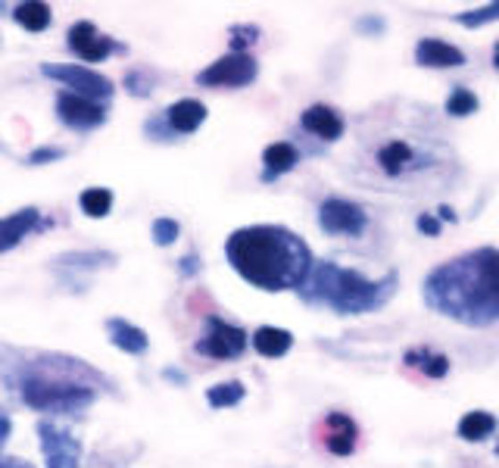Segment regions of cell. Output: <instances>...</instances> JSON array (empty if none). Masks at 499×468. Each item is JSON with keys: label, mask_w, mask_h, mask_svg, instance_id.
I'll return each mask as SVG.
<instances>
[{"label": "cell", "mask_w": 499, "mask_h": 468, "mask_svg": "<svg viewBox=\"0 0 499 468\" xmlns=\"http://www.w3.org/2000/svg\"><path fill=\"white\" fill-rule=\"evenodd\" d=\"M0 384L16 390L35 413L81 415L110 378L79 356L54 350H12L0 344Z\"/></svg>", "instance_id": "obj_1"}, {"label": "cell", "mask_w": 499, "mask_h": 468, "mask_svg": "<svg viewBox=\"0 0 499 468\" xmlns=\"http://www.w3.org/2000/svg\"><path fill=\"white\" fill-rule=\"evenodd\" d=\"M425 303L434 313L469 328L499 322V250L481 247L437 265L425 278Z\"/></svg>", "instance_id": "obj_2"}, {"label": "cell", "mask_w": 499, "mask_h": 468, "mask_svg": "<svg viewBox=\"0 0 499 468\" xmlns=\"http://www.w3.org/2000/svg\"><path fill=\"white\" fill-rule=\"evenodd\" d=\"M231 269L262 290H300L312 269V250L300 234L281 225H247L225 240Z\"/></svg>", "instance_id": "obj_3"}, {"label": "cell", "mask_w": 499, "mask_h": 468, "mask_svg": "<svg viewBox=\"0 0 499 468\" xmlns=\"http://www.w3.org/2000/svg\"><path fill=\"white\" fill-rule=\"evenodd\" d=\"M394 290L396 272L384 275L381 281H371V278L344 269L337 263H312L309 278L296 294L312 306H328L340 315H362L381 309L394 297Z\"/></svg>", "instance_id": "obj_4"}, {"label": "cell", "mask_w": 499, "mask_h": 468, "mask_svg": "<svg viewBox=\"0 0 499 468\" xmlns=\"http://www.w3.org/2000/svg\"><path fill=\"white\" fill-rule=\"evenodd\" d=\"M41 75L60 81V85H66L69 94H79V97H87L94 104H106L116 94V85L106 75L94 72L87 66H75V63H44Z\"/></svg>", "instance_id": "obj_5"}, {"label": "cell", "mask_w": 499, "mask_h": 468, "mask_svg": "<svg viewBox=\"0 0 499 468\" xmlns=\"http://www.w3.org/2000/svg\"><path fill=\"white\" fill-rule=\"evenodd\" d=\"M194 350L206 359H237L247 350V331L237 325H229L225 319L210 315V319H206V331L197 338Z\"/></svg>", "instance_id": "obj_6"}, {"label": "cell", "mask_w": 499, "mask_h": 468, "mask_svg": "<svg viewBox=\"0 0 499 468\" xmlns=\"http://www.w3.org/2000/svg\"><path fill=\"white\" fill-rule=\"evenodd\" d=\"M259 63L250 54H229L222 60L210 63L204 72L197 75V85L204 88H247L256 81Z\"/></svg>", "instance_id": "obj_7"}, {"label": "cell", "mask_w": 499, "mask_h": 468, "mask_svg": "<svg viewBox=\"0 0 499 468\" xmlns=\"http://www.w3.org/2000/svg\"><path fill=\"white\" fill-rule=\"evenodd\" d=\"M37 444H41L47 468H79L81 440L56 428L54 422H37Z\"/></svg>", "instance_id": "obj_8"}, {"label": "cell", "mask_w": 499, "mask_h": 468, "mask_svg": "<svg viewBox=\"0 0 499 468\" xmlns=\"http://www.w3.org/2000/svg\"><path fill=\"white\" fill-rule=\"evenodd\" d=\"M56 119L72 131H94L106 122V104H94L79 94H56Z\"/></svg>", "instance_id": "obj_9"}, {"label": "cell", "mask_w": 499, "mask_h": 468, "mask_svg": "<svg viewBox=\"0 0 499 468\" xmlns=\"http://www.w3.org/2000/svg\"><path fill=\"white\" fill-rule=\"evenodd\" d=\"M319 225L325 234H346V238H356V234L365 231L369 216H365L362 206L353 204V200L328 197L325 204L319 206Z\"/></svg>", "instance_id": "obj_10"}, {"label": "cell", "mask_w": 499, "mask_h": 468, "mask_svg": "<svg viewBox=\"0 0 499 468\" xmlns=\"http://www.w3.org/2000/svg\"><path fill=\"white\" fill-rule=\"evenodd\" d=\"M66 41H69V50L85 63H100V60H106V56L116 54V50H122V44H116L112 38L100 35L97 25L87 22V19H81V22H75L72 29H69Z\"/></svg>", "instance_id": "obj_11"}, {"label": "cell", "mask_w": 499, "mask_h": 468, "mask_svg": "<svg viewBox=\"0 0 499 468\" xmlns=\"http://www.w3.org/2000/svg\"><path fill=\"white\" fill-rule=\"evenodd\" d=\"M415 63L428 69H456L465 66V54L453 44L440 41V38H421L415 44Z\"/></svg>", "instance_id": "obj_12"}, {"label": "cell", "mask_w": 499, "mask_h": 468, "mask_svg": "<svg viewBox=\"0 0 499 468\" xmlns=\"http://www.w3.org/2000/svg\"><path fill=\"white\" fill-rule=\"evenodd\" d=\"M162 119H166L169 131H172L175 138L194 135V131L206 122V104H200V100H194V97L175 100L169 110H162Z\"/></svg>", "instance_id": "obj_13"}, {"label": "cell", "mask_w": 499, "mask_h": 468, "mask_svg": "<svg viewBox=\"0 0 499 468\" xmlns=\"http://www.w3.org/2000/svg\"><path fill=\"white\" fill-rule=\"evenodd\" d=\"M356 422L344 413H328L325 419V447L334 456H350L356 450Z\"/></svg>", "instance_id": "obj_14"}, {"label": "cell", "mask_w": 499, "mask_h": 468, "mask_svg": "<svg viewBox=\"0 0 499 468\" xmlns=\"http://www.w3.org/2000/svg\"><path fill=\"white\" fill-rule=\"evenodd\" d=\"M35 229H41V213L35 206H25V210L10 213L6 219H0V253L12 250L25 234Z\"/></svg>", "instance_id": "obj_15"}, {"label": "cell", "mask_w": 499, "mask_h": 468, "mask_svg": "<svg viewBox=\"0 0 499 468\" xmlns=\"http://www.w3.org/2000/svg\"><path fill=\"white\" fill-rule=\"evenodd\" d=\"M300 125L309 131V135L321 138V141H337V138L344 135V119L325 104L309 106V110L300 116Z\"/></svg>", "instance_id": "obj_16"}, {"label": "cell", "mask_w": 499, "mask_h": 468, "mask_svg": "<svg viewBox=\"0 0 499 468\" xmlns=\"http://www.w3.org/2000/svg\"><path fill=\"white\" fill-rule=\"evenodd\" d=\"M106 334H110V340L119 347V350L131 353V356H144L150 347L147 331L131 325V322H125V319H106Z\"/></svg>", "instance_id": "obj_17"}, {"label": "cell", "mask_w": 499, "mask_h": 468, "mask_svg": "<svg viewBox=\"0 0 499 468\" xmlns=\"http://www.w3.org/2000/svg\"><path fill=\"white\" fill-rule=\"evenodd\" d=\"M262 163H265L262 179L265 181H275L278 175L290 172V169L300 163V150H296L294 144H287V141L269 144V147H265V154H262Z\"/></svg>", "instance_id": "obj_18"}, {"label": "cell", "mask_w": 499, "mask_h": 468, "mask_svg": "<svg viewBox=\"0 0 499 468\" xmlns=\"http://www.w3.org/2000/svg\"><path fill=\"white\" fill-rule=\"evenodd\" d=\"M253 347H256L259 356L265 359H278L284 356V353L294 347V334L284 331V328H271V325H262L256 334H253Z\"/></svg>", "instance_id": "obj_19"}, {"label": "cell", "mask_w": 499, "mask_h": 468, "mask_svg": "<svg viewBox=\"0 0 499 468\" xmlns=\"http://www.w3.org/2000/svg\"><path fill=\"white\" fill-rule=\"evenodd\" d=\"M12 19H16V22L22 25L25 31L37 35V31L50 29V19H54V13H50L47 4H37V0H25V4L12 6Z\"/></svg>", "instance_id": "obj_20"}, {"label": "cell", "mask_w": 499, "mask_h": 468, "mask_svg": "<svg viewBox=\"0 0 499 468\" xmlns=\"http://www.w3.org/2000/svg\"><path fill=\"white\" fill-rule=\"evenodd\" d=\"M412 163H415V154H412V147H409L406 141H390V144H384V147L378 150V166H381L387 175L406 172Z\"/></svg>", "instance_id": "obj_21"}, {"label": "cell", "mask_w": 499, "mask_h": 468, "mask_svg": "<svg viewBox=\"0 0 499 468\" xmlns=\"http://www.w3.org/2000/svg\"><path fill=\"white\" fill-rule=\"evenodd\" d=\"M494 431H496V419L490 413H481V409L465 413L462 419H459V438L462 440H484Z\"/></svg>", "instance_id": "obj_22"}, {"label": "cell", "mask_w": 499, "mask_h": 468, "mask_svg": "<svg viewBox=\"0 0 499 468\" xmlns=\"http://www.w3.org/2000/svg\"><path fill=\"white\" fill-rule=\"evenodd\" d=\"M244 397H247V388H244L241 381H225V384H212V388H206V403H210L212 409L237 406Z\"/></svg>", "instance_id": "obj_23"}, {"label": "cell", "mask_w": 499, "mask_h": 468, "mask_svg": "<svg viewBox=\"0 0 499 468\" xmlns=\"http://www.w3.org/2000/svg\"><path fill=\"white\" fill-rule=\"evenodd\" d=\"M406 365H419L428 378H444L446 372H450V359L440 356V353H428V350H409Z\"/></svg>", "instance_id": "obj_24"}, {"label": "cell", "mask_w": 499, "mask_h": 468, "mask_svg": "<svg viewBox=\"0 0 499 468\" xmlns=\"http://www.w3.org/2000/svg\"><path fill=\"white\" fill-rule=\"evenodd\" d=\"M79 204H81V210H85V216L104 219L112 206V191H106V188H87V191H81Z\"/></svg>", "instance_id": "obj_25"}, {"label": "cell", "mask_w": 499, "mask_h": 468, "mask_svg": "<svg viewBox=\"0 0 499 468\" xmlns=\"http://www.w3.org/2000/svg\"><path fill=\"white\" fill-rule=\"evenodd\" d=\"M60 265H66V269H97V265H110L116 263V256L112 253H66V256L56 259Z\"/></svg>", "instance_id": "obj_26"}, {"label": "cell", "mask_w": 499, "mask_h": 468, "mask_svg": "<svg viewBox=\"0 0 499 468\" xmlns=\"http://www.w3.org/2000/svg\"><path fill=\"white\" fill-rule=\"evenodd\" d=\"M446 113L450 116H471V113H478V97L469 91V88H456V91L446 97Z\"/></svg>", "instance_id": "obj_27"}, {"label": "cell", "mask_w": 499, "mask_h": 468, "mask_svg": "<svg viewBox=\"0 0 499 468\" xmlns=\"http://www.w3.org/2000/svg\"><path fill=\"white\" fill-rule=\"evenodd\" d=\"M179 234H181V225L175 222V219H156L154 225H150V238H154V244L156 247H172L175 240H179Z\"/></svg>", "instance_id": "obj_28"}, {"label": "cell", "mask_w": 499, "mask_h": 468, "mask_svg": "<svg viewBox=\"0 0 499 468\" xmlns=\"http://www.w3.org/2000/svg\"><path fill=\"white\" fill-rule=\"evenodd\" d=\"M496 19H499V4H490V6H481V10L459 13L456 22H459V25H465V29H481V25L496 22Z\"/></svg>", "instance_id": "obj_29"}, {"label": "cell", "mask_w": 499, "mask_h": 468, "mask_svg": "<svg viewBox=\"0 0 499 468\" xmlns=\"http://www.w3.org/2000/svg\"><path fill=\"white\" fill-rule=\"evenodd\" d=\"M256 41H259L256 25H231V54H247V47Z\"/></svg>", "instance_id": "obj_30"}, {"label": "cell", "mask_w": 499, "mask_h": 468, "mask_svg": "<svg viewBox=\"0 0 499 468\" xmlns=\"http://www.w3.org/2000/svg\"><path fill=\"white\" fill-rule=\"evenodd\" d=\"M125 88H129V94H135V97H147L150 94V75L141 72V69H131V72L125 75Z\"/></svg>", "instance_id": "obj_31"}, {"label": "cell", "mask_w": 499, "mask_h": 468, "mask_svg": "<svg viewBox=\"0 0 499 468\" xmlns=\"http://www.w3.org/2000/svg\"><path fill=\"white\" fill-rule=\"evenodd\" d=\"M62 156H66V150H62V147H37V150H31L29 163H31V166H44V163L62 160Z\"/></svg>", "instance_id": "obj_32"}, {"label": "cell", "mask_w": 499, "mask_h": 468, "mask_svg": "<svg viewBox=\"0 0 499 468\" xmlns=\"http://www.w3.org/2000/svg\"><path fill=\"white\" fill-rule=\"evenodd\" d=\"M415 229H419L421 234H428V238H437V234H440V219H434L431 213H425V216H419Z\"/></svg>", "instance_id": "obj_33"}, {"label": "cell", "mask_w": 499, "mask_h": 468, "mask_svg": "<svg viewBox=\"0 0 499 468\" xmlns=\"http://www.w3.org/2000/svg\"><path fill=\"white\" fill-rule=\"evenodd\" d=\"M197 272H200V259L197 256H194V253H187V256L185 259H181V275H197Z\"/></svg>", "instance_id": "obj_34"}, {"label": "cell", "mask_w": 499, "mask_h": 468, "mask_svg": "<svg viewBox=\"0 0 499 468\" xmlns=\"http://www.w3.org/2000/svg\"><path fill=\"white\" fill-rule=\"evenodd\" d=\"M10 431H12V422H10V415L0 409V450H4V444L10 440Z\"/></svg>", "instance_id": "obj_35"}, {"label": "cell", "mask_w": 499, "mask_h": 468, "mask_svg": "<svg viewBox=\"0 0 499 468\" xmlns=\"http://www.w3.org/2000/svg\"><path fill=\"white\" fill-rule=\"evenodd\" d=\"M0 468H35V465L25 463V459H16V456H0Z\"/></svg>", "instance_id": "obj_36"}, {"label": "cell", "mask_w": 499, "mask_h": 468, "mask_svg": "<svg viewBox=\"0 0 499 468\" xmlns=\"http://www.w3.org/2000/svg\"><path fill=\"white\" fill-rule=\"evenodd\" d=\"M359 29H369V31H381V29H384V22H381V19H362V22H359Z\"/></svg>", "instance_id": "obj_37"}, {"label": "cell", "mask_w": 499, "mask_h": 468, "mask_svg": "<svg viewBox=\"0 0 499 468\" xmlns=\"http://www.w3.org/2000/svg\"><path fill=\"white\" fill-rule=\"evenodd\" d=\"M162 375H166L169 381H179V384H185V375H181L179 369H166V372H162Z\"/></svg>", "instance_id": "obj_38"}, {"label": "cell", "mask_w": 499, "mask_h": 468, "mask_svg": "<svg viewBox=\"0 0 499 468\" xmlns=\"http://www.w3.org/2000/svg\"><path fill=\"white\" fill-rule=\"evenodd\" d=\"M440 219H444V222H456V213H453L450 206H440Z\"/></svg>", "instance_id": "obj_39"}, {"label": "cell", "mask_w": 499, "mask_h": 468, "mask_svg": "<svg viewBox=\"0 0 499 468\" xmlns=\"http://www.w3.org/2000/svg\"><path fill=\"white\" fill-rule=\"evenodd\" d=\"M494 66L499 69V41H496V47H494Z\"/></svg>", "instance_id": "obj_40"}, {"label": "cell", "mask_w": 499, "mask_h": 468, "mask_svg": "<svg viewBox=\"0 0 499 468\" xmlns=\"http://www.w3.org/2000/svg\"><path fill=\"white\" fill-rule=\"evenodd\" d=\"M496 456H499V444H496Z\"/></svg>", "instance_id": "obj_41"}]
</instances>
